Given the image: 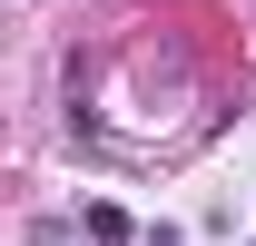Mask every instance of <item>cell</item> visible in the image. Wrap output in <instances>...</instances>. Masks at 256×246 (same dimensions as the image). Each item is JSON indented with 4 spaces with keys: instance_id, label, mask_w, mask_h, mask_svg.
I'll return each instance as SVG.
<instances>
[{
    "instance_id": "1",
    "label": "cell",
    "mask_w": 256,
    "mask_h": 246,
    "mask_svg": "<svg viewBox=\"0 0 256 246\" xmlns=\"http://www.w3.org/2000/svg\"><path fill=\"white\" fill-rule=\"evenodd\" d=\"M89 236H98V246H128L138 226H128V207H108V197H98V207H89Z\"/></svg>"
}]
</instances>
